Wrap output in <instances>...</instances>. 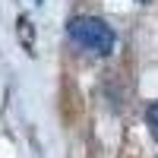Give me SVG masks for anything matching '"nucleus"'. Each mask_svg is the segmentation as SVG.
Masks as SVG:
<instances>
[{
    "mask_svg": "<svg viewBox=\"0 0 158 158\" xmlns=\"http://www.w3.org/2000/svg\"><path fill=\"white\" fill-rule=\"evenodd\" d=\"M35 3H38V6H41V3H44V0H35Z\"/></svg>",
    "mask_w": 158,
    "mask_h": 158,
    "instance_id": "obj_4",
    "label": "nucleus"
},
{
    "mask_svg": "<svg viewBox=\"0 0 158 158\" xmlns=\"http://www.w3.org/2000/svg\"><path fill=\"white\" fill-rule=\"evenodd\" d=\"M146 120H149V130H152V136L158 139V101L149 104V111H146Z\"/></svg>",
    "mask_w": 158,
    "mask_h": 158,
    "instance_id": "obj_3",
    "label": "nucleus"
},
{
    "mask_svg": "<svg viewBox=\"0 0 158 158\" xmlns=\"http://www.w3.org/2000/svg\"><path fill=\"white\" fill-rule=\"evenodd\" d=\"M67 35H70L73 44H79L82 51H89V54H95V57H108L117 48L114 29L104 19H98V16H73L67 22Z\"/></svg>",
    "mask_w": 158,
    "mask_h": 158,
    "instance_id": "obj_1",
    "label": "nucleus"
},
{
    "mask_svg": "<svg viewBox=\"0 0 158 158\" xmlns=\"http://www.w3.org/2000/svg\"><path fill=\"white\" fill-rule=\"evenodd\" d=\"M16 25H19L16 32H19V38H22V48L29 51V54H35V32H32V19L22 13V16L16 19Z\"/></svg>",
    "mask_w": 158,
    "mask_h": 158,
    "instance_id": "obj_2",
    "label": "nucleus"
}]
</instances>
